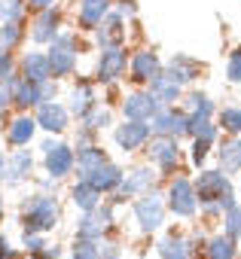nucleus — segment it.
I'll return each instance as SVG.
<instances>
[{"label":"nucleus","instance_id":"obj_27","mask_svg":"<svg viewBox=\"0 0 241 259\" xmlns=\"http://www.w3.org/2000/svg\"><path fill=\"white\" fill-rule=\"evenodd\" d=\"M217 159H220V171H223L226 177H229V174H238V171H241V138L223 141Z\"/></svg>","mask_w":241,"mask_h":259},{"label":"nucleus","instance_id":"obj_39","mask_svg":"<svg viewBox=\"0 0 241 259\" xmlns=\"http://www.w3.org/2000/svg\"><path fill=\"white\" fill-rule=\"evenodd\" d=\"M22 247H25L28 256H34V253H40L46 247V238L43 235H34V232H22Z\"/></svg>","mask_w":241,"mask_h":259},{"label":"nucleus","instance_id":"obj_8","mask_svg":"<svg viewBox=\"0 0 241 259\" xmlns=\"http://www.w3.org/2000/svg\"><path fill=\"white\" fill-rule=\"evenodd\" d=\"M186 128H189V116L183 110H174V107H162L153 119H150V132L156 138H180L186 135Z\"/></svg>","mask_w":241,"mask_h":259},{"label":"nucleus","instance_id":"obj_34","mask_svg":"<svg viewBox=\"0 0 241 259\" xmlns=\"http://www.w3.org/2000/svg\"><path fill=\"white\" fill-rule=\"evenodd\" d=\"M223 235L232 241L241 238V204H232L229 210H223Z\"/></svg>","mask_w":241,"mask_h":259},{"label":"nucleus","instance_id":"obj_37","mask_svg":"<svg viewBox=\"0 0 241 259\" xmlns=\"http://www.w3.org/2000/svg\"><path fill=\"white\" fill-rule=\"evenodd\" d=\"M110 125V110L107 107H95L86 119H83V128H89V132H101V128Z\"/></svg>","mask_w":241,"mask_h":259},{"label":"nucleus","instance_id":"obj_29","mask_svg":"<svg viewBox=\"0 0 241 259\" xmlns=\"http://www.w3.org/2000/svg\"><path fill=\"white\" fill-rule=\"evenodd\" d=\"M70 201H73V207H76L79 213H89V210L101 207V192H95L89 183L76 180V183L70 186Z\"/></svg>","mask_w":241,"mask_h":259},{"label":"nucleus","instance_id":"obj_17","mask_svg":"<svg viewBox=\"0 0 241 259\" xmlns=\"http://www.w3.org/2000/svg\"><path fill=\"white\" fill-rule=\"evenodd\" d=\"M95 34H98L101 49H116V46H123V40H126L123 16H119V13H107V16H104V22L95 28Z\"/></svg>","mask_w":241,"mask_h":259},{"label":"nucleus","instance_id":"obj_16","mask_svg":"<svg viewBox=\"0 0 241 259\" xmlns=\"http://www.w3.org/2000/svg\"><path fill=\"white\" fill-rule=\"evenodd\" d=\"M34 174V156L28 150H16L13 156H7V171H4V183L19 186Z\"/></svg>","mask_w":241,"mask_h":259},{"label":"nucleus","instance_id":"obj_6","mask_svg":"<svg viewBox=\"0 0 241 259\" xmlns=\"http://www.w3.org/2000/svg\"><path fill=\"white\" fill-rule=\"evenodd\" d=\"M165 201H162V192L156 189V192H150V195H141V198H135V220H138V229L144 232V235H150V232H156V229H162V223H165Z\"/></svg>","mask_w":241,"mask_h":259},{"label":"nucleus","instance_id":"obj_11","mask_svg":"<svg viewBox=\"0 0 241 259\" xmlns=\"http://www.w3.org/2000/svg\"><path fill=\"white\" fill-rule=\"evenodd\" d=\"M123 177H126V171L119 168L116 162H104V165H98L95 171H89L86 177H83V183H89L95 192H101V195H107V192H116L119 189V183H123Z\"/></svg>","mask_w":241,"mask_h":259},{"label":"nucleus","instance_id":"obj_28","mask_svg":"<svg viewBox=\"0 0 241 259\" xmlns=\"http://www.w3.org/2000/svg\"><path fill=\"white\" fill-rule=\"evenodd\" d=\"M183 113H186L192 122H208L211 113H214V101H211L205 92H192V95H186V101H183Z\"/></svg>","mask_w":241,"mask_h":259},{"label":"nucleus","instance_id":"obj_2","mask_svg":"<svg viewBox=\"0 0 241 259\" xmlns=\"http://www.w3.org/2000/svg\"><path fill=\"white\" fill-rule=\"evenodd\" d=\"M192 189H195V201L208 213H220V210H229L235 204L232 180L223 171H202L198 180L192 183Z\"/></svg>","mask_w":241,"mask_h":259},{"label":"nucleus","instance_id":"obj_47","mask_svg":"<svg viewBox=\"0 0 241 259\" xmlns=\"http://www.w3.org/2000/svg\"><path fill=\"white\" fill-rule=\"evenodd\" d=\"M58 256H61V247H58V244H46V247H43L40 253H34L31 259H58Z\"/></svg>","mask_w":241,"mask_h":259},{"label":"nucleus","instance_id":"obj_53","mask_svg":"<svg viewBox=\"0 0 241 259\" xmlns=\"http://www.w3.org/2000/svg\"><path fill=\"white\" fill-rule=\"evenodd\" d=\"M4 213H7V210H4V201H0V223H4Z\"/></svg>","mask_w":241,"mask_h":259},{"label":"nucleus","instance_id":"obj_7","mask_svg":"<svg viewBox=\"0 0 241 259\" xmlns=\"http://www.w3.org/2000/svg\"><path fill=\"white\" fill-rule=\"evenodd\" d=\"M165 207L174 213V217H183V220H189V217H195V207H198V201H195V189H192V180H186V177H174L171 183H168V192H165Z\"/></svg>","mask_w":241,"mask_h":259},{"label":"nucleus","instance_id":"obj_51","mask_svg":"<svg viewBox=\"0 0 241 259\" xmlns=\"http://www.w3.org/2000/svg\"><path fill=\"white\" fill-rule=\"evenodd\" d=\"M4 171H7V159L0 156V201H4Z\"/></svg>","mask_w":241,"mask_h":259},{"label":"nucleus","instance_id":"obj_38","mask_svg":"<svg viewBox=\"0 0 241 259\" xmlns=\"http://www.w3.org/2000/svg\"><path fill=\"white\" fill-rule=\"evenodd\" d=\"M220 125L226 128V132H229L232 138H238V135H241V110H235V107H226V110L220 113Z\"/></svg>","mask_w":241,"mask_h":259},{"label":"nucleus","instance_id":"obj_1","mask_svg":"<svg viewBox=\"0 0 241 259\" xmlns=\"http://www.w3.org/2000/svg\"><path fill=\"white\" fill-rule=\"evenodd\" d=\"M19 223L22 232H34V235H46L61 223V204L55 195L49 192H34L28 198H22L19 204Z\"/></svg>","mask_w":241,"mask_h":259},{"label":"nucleus","instance_id":"obj_20","mask_svg":"<svg viewBox=\"0 0 241 259\" xmlns=\"http://www.w3.org/2000/svg\"><path fill=\"white\" fill-rule=\"evenodd\" d=\"M22 79L34 82V85H43L52 79V70H49V58L46 52H28L22 58Z\"/></svg>","mask_w":241,"mask_h":259},{"label":"nucleus","instance_id":"obj_10","mask_svg":"<svg viewBox=\"0 0 241 259\" xmlns=\"http://www.w3.org/2000/svg\"><path fill=\"white\" fill-rule=\"evenodd\" d=\"M147 156H150V162H153L162 174H174L177 165H180V147H177L174 138H156V141L150 144Z\"/></svg>","mask_w":241,"mask_h":259},{"label":"nucleus","instance_id":"obj_49","mask_svg":"<svg viewBox=\"0 0 241 259\" xmlns=\"http://www.w3.org/2000/svg\"><path fill=\"white\" fill-rule=\"evenodd\" d=\"M37 186H40V192H49V195H55V180H52V177H43Z\"/></svg>","mask_w":241,"mask_h":259},{"label":"nucleus","instance_id":"obj_3","mask_svg":"<svg viewBox=\"0 0 241 259\" xmlns=\"http://www.w3.org/2000/svg\"><path fill=\"white\" fill-rule=\"evenodd\" d=\"M113 223H116L113 204L101 201V207H95V210H89V213H83L76 220V238H83V241H104L113 232Z\"/></svg>","mask_w":241,"mask_h":259},{"label":"nucleus","instance_id":"obj_15","mask_svg":"<svg viewBox=\"0 0 241 259\" xmlns=\"http://www.w3.org/2000/svg\"><path fill=\"white\" fill-rule=\"evenodd\" d=\"M34 122H37V128H46L49 135H61L67 128V122H70V113L61 104H43V107H37Z\"/></svg>","mask_w":241,"mask_h":259},{"label":"nucleus","instance_id":"obj_22","mask_svg":"<svg viewBox=\"0 0 241 259\" xmlns=\"http://www.w3.org/2000/svg\"><path fill=\"white\" fill-rule=\"evenodd\" d=\"M162 259H192V241L180 232H168L159 244H156Z\"/></svg>","mask_w":241,"mask_h":259},{"label":"nucleus","instance_id":"obj_33","mask_svg":"<svg viewBox=\"0 0 241 259\" xmlns=\"http://www.w3.org/2000/svg\"><path fill=\"white\" fill-rule=\"evenodd\" d=\"M25 0H0V19L4 25H22L25 19Z\"/></svg>","mask_w":241,"mask_h":259},{"label":"nucleus","instance_id":"obj_12","mask_svg":"<svg viewBox=\"0 0 241 259\" xmlns=\"http://www.w3.org/2000/svg\"><path fill=\"white\" fill-rule=\"evenodd\" d=\"M116 144L123 153H138L141 147H147L150 141V125L147 122H123V125H116V132H113Z\"/></svg>","mask_w":241,"mask_h":259},{"label":"nucleus","instance_id":"obj_32","mask_svg":"<svg viewBox=\"0 0 241 259\" xmlns=\"http://www.w3.org/2000/svg\"><path fill=\"white\" fill-rule=\"evenodd\" d=\"M205 253H208V259H235V256H238V247H235V241H232V238L217 235V238H211V241H208Z\"/></svg>","mask_w":241,"mask_h":259},{"label":"nucleus","instance_id":"obj_43","mask_svg":"<svg viewBox=\"0 0 241 259\" xmlns=\"http://www.w3.org/2000/svg\"><path fill=\"white\" fill-rule=\"evenodd\" d=\"M98 250H101V259H119L123 256V247H119L116 241H98Z\"/></svg>","mask_w":241,"mask_h":259},{"label":"nucleus","instance_id":"obj_41","mask_svg":"<svg viewBox=\"0 0 241 259\" xmlns=\"http://www.w3.org/2000/svg\"><path fill=\"white\" fill-rule=\"evenodd\" d=\"M16 79L19 76H10L0 82V113H4L7 107H13V92H16Z\"/></svg>","mask_w":241,"mask_h":259},{"label":"nucleus","instance_id":"obj_30","mask_svg":"<svg viewBox=\"0 0 241 259\" xmlns=\"http://www.w3.org/2000/svg\"><path fill=\"white\" fill-rule=\"evenodd\" d=\"M107 13H110V0H83L79 4V25L83 28H98Z\"/></svg>","mask_w":241,"mask_h":259},{"label":"nucleus","instance_id":"obj_14","mask_svg":"<svg viewBox=\"0 0 241 259\" xmlns=\"http://www.w3.org/2000/svg\"><path fill=\"white\" fill-rule=\"evenodd\" d=\"M73 162H76V153L67 144H58L55 150L43 153V168L52 180H64L67 174H73Z\"/></svg>","mask_w":241,"mask_h":259},{"label":"nucleus","instance_id":"obj_4","mask_svg":"<svg viewBox=\"0 0 241 259\" xmlns=\"http://www.w3.org/2000/svg\"><path fill=\"white\" fill-rule=\"evenodd\" d=\"M150 192H156V171L150 165H141V168H132L123 177V183H119L110 204H123L129 198H141V195H150Z\"/></svg>","mask_w":241,"mask_h":259},{"label":"nucleus","instance_id":"obj_9","mask_svg":"<svg viewBox=\"0 0 241 259\" xmlns=\"http://www.w3.org/2000/svg\"><path fill=\"white\" fill-rule=\"evenodd\" d=\"M126 67H129V55L123 46H116V49H104L101 58H98V67H95V79L98 82H116V79H123L126 76Z\"/></svg>","mask_w":241,"mask_h":259},{"label":"nucleus","instance_id":"obj_24","mask_svg":"<svg viewBox=\"0 0 241 259\" xmlns=\"http://www.w3.org/2000/svg\"><path fill=\"white\" fill-rule=\"evenodd\" d=\"M198 70H202V64L195 61V58H189V55H174L171 61H168V76L177 82V85H183V82H192L195 76H198Z\"/></svg>","mask_w":241,"mask_h":259},{"label":"nucleus","instance_id":"obj_19","mask_svg":"<svg viewBox=\"0 0 241 259\" xmlns=\"http://www.w3.org/2000/svg\"><path fill=\"white\" fill-rule=\"evenodd\" d=\"M58 25H61V13L52 7V10H43L34 25H31V40L34 43H52L58 37Z\"/></svg>","mask_w":241,"mask_h":259},{"label":"nucleus","instance_id":"obj_36","mask_svg":"<svg viewBox=\"0 0 241 259\" xmlns=\"http://www.w3.org/2000/svg\"><path fill=\"white\" fill-rule=\"evenodd\" d=\"M70 259H101L98 241H83V238H76L73 247H70Z\"/></svg>","mask_w":241,"mask_h":259},{"label":"nucleus","instance_id":"obj_21","mask_svg":"<svg viewBox=\"0 0 241 259\" xmlns=\"http://www.w3.org/2000/svg\"><path fill=\"white\" fill-rule=\"evenodd\" d=\"M95 107H98V98H95V89H92V82L79 79V82L70 89V107H67V113H73L76 119H86V116H89Z\"/></svg>","mask_w":241,"mask_h":259},{"label":"nucleus","instance_id":"obj_31","mask_svg":"<svg viewBox=\"0 0 241 259\" xmlns=\"http://www.w3.org/2000/svg\"><path fill=\"white\" fill-rule=\"evenodd\" d=\"M13 104L22 107V110H28V107H40V92H37V85L19 76V79H16V92H13Z\"/></svg>","mask_w":241,"mask_h":259},{"label":"nucleus","instance_id":"obj_26","mask_svg":"<svg viewBox=\"0 0 241 259\" xmlns=\"http://www.w3.org/2000/svg\"><path fill=\"white\" fill-rule=\"evenodd\" d=\"M107 162V153L98 147V144H89V147H83V150H76V162H73V168H76V177L83 180L89 171H95L98 165H104Z\"/></svg>","mask_w":241,"mask_h":259},{"label":"nucleus","instance_id":"obj_48","mask_svg":"<svg viewBox=\"0 0 241 259\" xmlns=\"http://www.w3.org/2000/svg\"><path fill=\"white\" fill-rule=\"evenodd\" d=\"M138 13V7H135V0H119V16H135Z\"/></svg>","mask_w":241,"mask_h":259},{"label":"nucleus","instance_id":"obj_23","mask_svg":"<svg viewBox=\"0 0 241 259\" xmlns=\"http://www.w3.org/2000/svg\"><path fill=\"white\" fill-rule=\"evenodd\" d=\"M34 132H37V122H34V116H16L10 125H7V141L13 144V147H28L31 141H34Z\"/></svg>","mask_w":241,"mask_h":259},{"label":"nucleus","instance_id":"obj_40","mask_svg":"<svg viewBox=\"0 0 241 259\" xmlns=\"http://www.w3.org/2000/svg\"><path fill=\"white\" fill-rule=\"evenodd\" d=\"M226 76H229V82H241V46L232 49L229 64H226Z\"/></svg>","mask_w":241,"mask_h":259},{"label":"nucleus","instance_id":"obj_46","mask_svg":"<svg viewBox=\"0 0 241 259\" xmlns=\"http://www.w3.org/2000/svg\"><path fill=\"white\" fill-rule=\"evenodd\" d=\"M211 144H202V141H192V162L195 165H205V156H208Z\"/></svg>","mask_w":241,"mask_h":259},{"label":"nucleus","instance_id":"obj_42","mask_svg":"<svg viewBox=\"0 0 241 259\" xmlns=\"http://www.w3.org/2000/svg\"><path fill=\"white\" fill-rule=\"evenodd\" d=\"M22 256H25V250L13 247V241L7 235H0V259H22Z\"/></svg>","mask_w":241,"mask_h":259},{"label":"nucleus","instance_id":"obj_18","mask_svg":"<svg viewBox=\"0 0 241 259\" xmlns=\"http://www.w3.org/2000/svg\"><path fill=\"white\" fill-rule=\"evenodd\" d=\"M159 73H162V61H159L156 52L141 49V52L132 58V79H135V82H147V85H150Z\"/></svg>","mask_w":241,"mask_h":259},{"label":"nucleus","instance_id":"obj_50","mask_svg":"<svg viewBox=\"0 0 241 259\" xmlns=\"http://www.w3.org/2000/svg\"><path fill=\"white\" fill-rule=\"evenodd\" d=\"M28 4H31L34 10H40V13H43V10H52V4H55V0H28Z\"/></svg>","mask_w":241,"mask_h":259},{"label":"nucleus","instance_id":"obj_44","mask_svg":"<svg viewBox=\"0 0 241 259\" xmlns=\"http://www.w3.org/2000/svg\"><path fill=\"white\" fill-rule=\"evenodd\" d=\"M37 92H40V107L43 104H55V98H58V85L49 79V82H43V85H37Z\"/></svg>","mask_w":241,"mask_h":259},{"label":"nucleus","instance_id":"obj_25","mask_svg":"<svg viewBox=\"0 0 241 259\" xmlns=\"http://www.w3.org/2000/svg\"><path fill=\"white\" fill-rule=\"evenodd\" d=\"M150 95L159 101V107H171V104L180 98V85H177V82H174L165 70H162V73L150 82Z\"/></svg>","mask_w":241,"mask_h":259},{"label":"nucleus","instance_id":"obj_45","mask_svg":"<svg viewBox=\"0 0 241 259\" xmlns=\"http://www.w3.org/2000/svg\"><path fill=\"white\" fill-rule=\"evenodd\" d=\"M10 76H16V58L7 55V52H0V82L10 79Z\"/></svg>","mask_w":241,"mask_h":259},{"label":"nucleus","instance_id":"obj_5","mask_svg":"<svg viewBox=\"0 0 241 259\" xmlns=\"http://www.w3.org/2000/svg\"><path fill=\"white\" fill-rule=\"evenodd\" d=\"M46 58H49V70H52V76H70V73L76 70V58H79L73 34H58V37L49 43Z\"/></svg>","mask_w":241,"mask_h":259},{"label":"nucleus","instance_id":"obj_52","mask_svg":"<svg viewBox=\"0 0 241 259\" xmlns=\"http://www.w3.org/2000/svg\"><path fill=\"white\" fill-rule=\"evenodd\" d=\"M58 144H61V141H52V138H49V141H43V144H40V150H43V153H49V150H55Z\"/></svg>","mask_w":241,"mask_h":259},{"label":"nucleus","instance_id":"obj_35","mask_svg":"<svg viewBox=\"0 0 241 259\" xmlns=\"http://www.w3.org/2000/svg\"><path fill=\"white\" fill-rule=\"evenodd\" d=\"M22 37H25L22 25H0V52L10 55V52L22 43Z\"/></svg>","mask_w":241,"mask_h":259},{"label":"nucleus","instance_id":"obj_13","mask_svg":"<svg viewBox=\"0 0 241 259\" xmlns=\"http://www.w3.org/2000/svg\"><path fill=\"white\" fill-rule=\"evenodd\" d=\"M159 101L150 95V92H132L126 101H123V113L129 122H150L156 113H159Z\"/></svg>","mask_w":241,"mask_h":259}]
</instances>
